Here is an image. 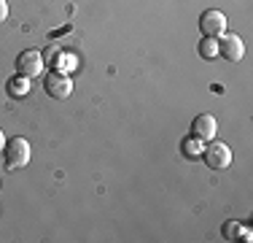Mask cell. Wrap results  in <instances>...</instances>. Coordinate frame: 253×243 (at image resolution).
<instances>
[{
	"label": "cell",
	"mask_w": 253,
	"mask_h": 243,
	"mask_svg": "<svg viewBox=\"0 0 253 243\" xmlns=\"http://www.w3.org/2000/svg\"><path fill=\"white\" fill-rule=\"evenodd\" d=\"M30 157H33V149H30V141L22 135L8 138L3 146V160H5V170H22L30 165Z\"/></svg>",
	"instance_id": "obj_1"
},
{
	"label": "cell",
	"mask_w": 253,
	"mask_h": 243,
	"mask_svg": "<svg viewBox=\"0 0 253 243\" xmlns=\"http://www.w3.org/2000/svg\"><path fill=\"white\" fill-rule=\"evenodd\" d=\"M202 160L210 170H226L229 165H232V149H229L224 141H215L213 138V141L205 143Z\"/></svg>",
	"instance_id": "obj_2"
},
{
	"label": "cell",
	"mask_w": 253,
	"mask_h": 243,
	"mask_svg": "<svg viewBox=\"0 0 253 243\" xmlns=\"http://www.w3.org/2000/svg\"><path fill=\"white\" fill-rule=\"evenodd\" d=\"M43 89L49 97H54V100H65V97L73 95V78L65 70H49L43 78Z\"/></svg>",
	"instance_id": "obj_3"
},
{
	"label": "cell",
	"mask_w": 253,
	"mask_h": 243,
	"mask_svg": "<svg viewBox=\"0 0 253 243\" xmlns=\"http://www.w3.org/2000/svg\"><path fill=\"white\" fill-rule=\"evenodd\" d=\"M43 54L38 52V49H25V52L16 57V73H22V76L27 78H35L43 73Z\"/></svg>",
	"instance_id": "obj_4"
},
{
	"label": "cell",
	"mask_w": 253,
	"mask_h": 243,
	"mask_svg": "<svg viewBox=\"0 0 253 243\" xmlns=\"http://www.w3.org/2000/svg\"><path fill=\"white\" fill-rule=\"evenodd\" d=\"M218 57H224L226 62H240L245 57V44L237 33H224L218 35Z\"/></svg>",
	"instance_id": "obj_5"
},
{
	"label": "cell",
	"mask_w": 253,
	"mask_h": 243,
	"mask_svg": "<svg viewBox=\"0 0 253 243\" xmlns=\"http://www.w3.org/2000/svg\"><path fill=\"white\" fill-rule=\"evenodd\" d=\"M200 30H202V35H208V38L224 35L226 33V14L218 11V8H208L200 16Z\"/></svg>",
	"instance_id": "obj_6"
},
{
	"label": "cell",
	"mask_w": 253,
	"mask_h": 243,
	"mask_svg": "<svg viewBox=\"0 0 253 243\" xmlns=\"http://www.w3.org/2000/svg\"><path fill=\"white\" fill-rule=\"evenodd\" d=\"M215 132H218V122H215L213 114H197L194 122H191V135H197L200 141H213Z\"/></svg>",
	"instance_id": "obj_7"
},
{
	"label": "cell",
	"mask_w": 253,
	"mask_h": 243,
	"mask_svg": "<svg viewBox=\"0 0 253 243\" xmlns=\"http://www.w3.org/2000/svg\"><path fill=\"white\" fill-rule=\"evenodd\" d=\"M30 89H33V78L22 76V73H16V76H11L8 81H5V92H8V97H14V100L27 97Z\"/></svg>",
	"instance_id": "obj_8"
},
{
	"label": "cell",
	"mask_w": 253,
	"mask_h": 243,
	"mask_svg": "<svg viewBox=\"0 0 253 243\" xmlns=\"http://www.w3.org/2000/svg\"><path fill=\"white\" fill-rule=\"evenodd\" d=\"M43 65L51 70H62L65 68V46L62 44H51L43 52Z\"/></svg>",
	"instance_id": "obj_9"
},
{
	"label": "cell",
	"mask_w": 253,
	"mask_h": 243,
	"mask_svg": "<svg viewBox=\"0 0 253 243\" xmlns=\"http://www.w3.org/2000/svg\"><path fill=\"white\" fill-rule=\"evenodd\" d=\"M180 151H183L186 160H197V157H202V151H205V141H200L197 135H189V138H183V143H180Z\"/></svg>",
	"instance_id": "obj_10"
},
{
	"label": "cell",
	"mask_w": 253,
	"mask_h": 243,
	"mask_svg": "<svg viewBox=\"0 0 253 243\" xmlns=\"http://www.w3.org/2000/svg\"><path fill=\"white\" fill-rule=\"evenodd\" d=\"M200 57L208 60V62L218 57V38H208V35H202V41H200Z\"/></svg>",
	"instance_id": "obj_11"
},
{
	"label": "cell",
	"mask_w": 253,
	"mask_h": 243,
	"mask_svg": "<svg viewBox=\"0 0 253 243\" xmlns=\"http://www.w3.org/2000/svg\"><path fill=\"white\" fill-rule=\"evenodd\" d=\"M240 230H243V224H240L237 219H229V222H224V227H221V238L224 241H237Z\"/></svg>",
	"instance_id": "obj_12"
},
{
	"label": "cell",
	"mask_w": 253,
	"mask_h": 243,
	"mask_svg": "<svg viewBox=\"0 0 253 243\" xmlns=\"http://www.w3.org/2000/svg\"><path fill=\"white\" fill-rule=\"evenodd\" d=\"M237 238L243 241V243H251V241H253V233H251L248 227H243V230H240V235H237Z\"/></svg>",
	"instance_id": "obj_13"
},
{
	"label": "cell",
	"mask_w": 253,
	"mask_h": 243,
	"mask_svg": "<svg viewBox=\"0 0 253 243\" xmlns=\"http://www.w3.org/2000/svg\"><path fill=\"white\" fill-rule=\"evenodd\" d=\"M8 19V0H0V22Z\"/></svg>",
	"instance_id": "obj_14"
},
{
	"label": "cell",
	"mask_w": 253,
	"mask_h": 243,
	"mask_svg": "<svg viewBox=\"0 0 253 243\" xmlns=\"http://www.w3.org/2000/svg\"><path fill=\"white\" fill-rule=\"evenodd\" d=\"M3 146H5V135H3V130H0V151H3Z\"/></svg>",
	"instance_id": "obj_15"
}]
</instances>
